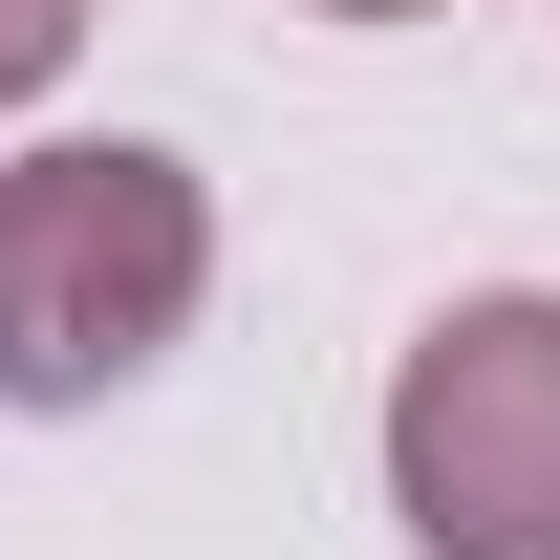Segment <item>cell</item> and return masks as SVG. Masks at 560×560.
Returning <instances> with one entry per match:
<instances>
[{"label": "cell", "instance_id": "6da1fadb", "mask_svg": "<svg viewBox=\"0 0 560 560\" xmlns=\"http://www.w3.org/2000/svg\"><path fill=\"white\" fill-rule=\"evenodd\" d=\"M215 302V195L151 130H66L0 173V410H108L195 346Z\"/></svg>", "mask_w": 560, "mask_h": 560}, {"label": "cell", "instance_id": "7a4b0ae2", "mask_svg": "<svg viewBox=\"0 0 560 560\" xmlns=\"http://www.w3.org/2000/svg\"><path fill=\"white\" fill-rule=\"evenodd\" d=\"M388 517L431 560H560V302L495 280L388 366Z\"/></svg>", "mask_w": 560, "mask_h": 560}, {"label": "cell", "instance_id": "3957f363", "mask_svg": "<svg viewBox=\"0 0 560 560\" xmlns=\"http://www.w3.org/2000/svg\"><path fill=\"white\" fill-rule=\"evenodd\" d=\"M66 44H86V0H0V108H44V86H66Z\"/></svg>", "mask_w": 560, "mask_h": 560}, {"label": "cell", "instance_id": "277c9868", "mask_svg": "<svg viewBox=\"0 0 560 560\" xmlns=\"http://www.w3.org/2000/svg\"><path fill=\"white\" fill-rule=\"evenodd\" d=\"M302 22H431V0H302Z\"/></svg>", "mask_w": 560, "mask_h": 560}]
</instances>
